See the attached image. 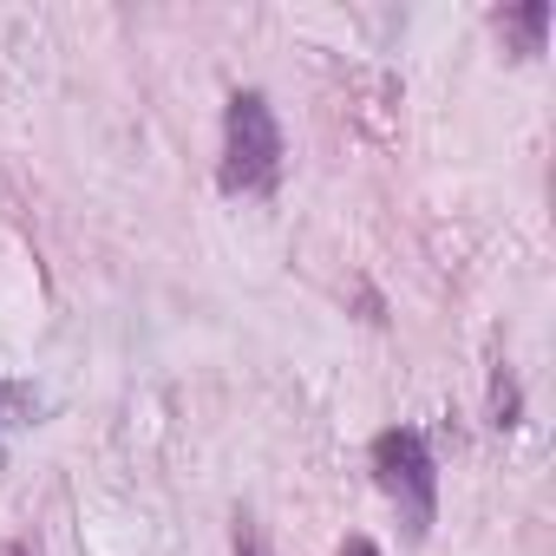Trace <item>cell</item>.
Wrapping results in <instances>:
<instances>
[{"label":"cell","instance_id":"6da1fadb","mask_svg":"<svg viewBox=\"0 0 556 556\" xmlns=\"http://www.w3.org/2000/svg\"><path fill=\"white\" fill-rule=\"evenodd\" d=\"M216 184L229 197H268L275 184H282V125H275L268 92H255V86L229 92V105H223V164H216Z\"/></svg>","mask_w":556,"mask_h":556},{"label":"cell","instance_id":"7a4b0ae2","mask_svg":"<svg viewBox=\"0 0 556 556\" xmlns=\"http://www.w3.org/2000/svg\"><path fill=\"white\" fill-rule=\"evenodd\" d=\"M374 478H380V491L393 497L406 536L419 543V536L432 530V517H439V465H432L426 432H413V426H387V432L374 439Z\"/></svg>","mask_w":556,"mask_h":556},{"label":"cell","instance_id":"3957f363","mask_svg":"<svg viewBox=\"0 0 556 556\" xmlns=\"http://www.w3.org/2000/svg\"><path fill=\"white\" fill-rule=\"evenodd\" d=\"M549 21H556L549 0H530V8H504V14H497V34H504V40H517V53H523V60H536V53H543V40H549Z\"/></svg>","mask_w":556,"mask_h":556},{"label":"cell","instance_id":"277c9868","mask_svg":"<svg viewBox=\"0 0 556 556\" xmlns=\"http://www.w3.org/2000/svg\"><path fill=\"white\" fill-rule=\"evenodd\" d=\"M517 419H523V393H517V374L497 361V367H491V426L510 432Z\"/></svg>","mask_w":556,"mask_h":556},{"label":"cell","instance_id":"5b68a950","mask_svg":"<svg viewBox=\"0 0 556 556\" xmlns=\"http://www.w3.org/2000/svg\"><path fill=\"white\" fill-rule=\"evenodd\" d=\"M236 556H255V536H249V523L236 530Z\"/></svg>","mask_w":556,"mask_h":556},{"label":"cell","instance_id":"8992f818","mask_svg":"<svg viewBox=\"0 0 556 556\" xmlns=\"http://www.w3.org/2000/svg\"><path fill=\"white\" fill-rule=\"evenodd\" d=\"M348 556H374V543H367V536H354V543H348Z\"/></svg>","mask_w":556,"mask_h":556},{"label":"cell","instance_id":"52a82bcc","mask_svg":"<svg viewBox=\"0 0 556 556\" xmlns=\"http://www.w3.org/2000/svg\"><path fill=\"white\" fill-rule=\"evenodd\" d=\"M8 556H27V549H21V543H14V549H8Z\"/></svg>","mask_w":556,"mask_h":556}]
</instances>
